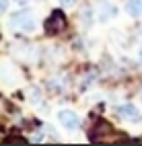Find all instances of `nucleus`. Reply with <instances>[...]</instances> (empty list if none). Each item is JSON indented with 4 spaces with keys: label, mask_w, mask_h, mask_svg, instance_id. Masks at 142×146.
<instances>
[{
    "label": "nucleus",
    "mask_w": 142,
    "mask_h": 146,
    "mask_svg": "<svg viewBox=\"0 0 142 146\" xmlns=\"http://www.w3.org/2000/svg\"><path fill=\"white\" fill-rule=\"evenodd\" d=\"M72 2H74V0H66V4H72Z\"/></svg>",
    "instance_id": "obj_9"
},
{
    "label": "nucleus",
    "mask_w": 142,
    "mask_h": 146,
    "mask_svg": "<svg viewBox=\"0 0 142 146\" xmlns=\"http://www.w3.org/2000/svg\"><path fill=\"white\" fill-rule=\"evenodd\" d=\"M115 13H117V8H115V6H107V8H103L101 19H103V21H107V19H109V17H113Z\"/></svg>",
    "instance_id": "obj_6"
},
{
    "label": "nucleus",
    "mask_w": 142,
    "mask_h": 146,
    "mask_svg": "<svg viewBox=\"0 0 142 146\" xmlns=\"http://www.w3.org/2000/svg\"><path fill=\"white\" fill-rule=\"evenodd\" d=\"M64 27H66L64 13L62 11H54L45 21V33L47 35H58L60 31H64Z\"/></svg>",
    "instance_id": "obj_1"
},
{
    "label": "nucleus",
    "mask_w": 142,
    "mask_h": 146,
    "mask_svg": "<svg viewBox=\"0 0 142 146\" xmlns=\"http://www.w3.org/2000/svg\"><path fill=\"white\" fill-rule=\"evenodd\" d=\"M11 25L15 29H21V31H33L35 29V19L31 13H27V11H21V13H17L11 17Z\"/></svg>",
    "instance_id": "obj_2"
},
{
    "label": "nucleus",
    "mask_w": 142,
    "mask_h": 146,
    "mask_svg": "<svg viewBox=\"0 0 142 146\" xmlns=\"http://www.w3.org/2000/svg\"><path fill=\"white\" fill-rule=\"evenodd\" d=\"M126 8L132 17H142V0H130Z\"/></svg>",
    "instance_id": "obj_5"
},
{
    "label": "nucleus",
    "mask_w": 142,
    "mask_h": 146,
    "mask_svg": "<svg viewBox=\"0 0 142 146\" xmlns=\"http://www.w3.org/2000/svg\"><path fill=\"white\" fill-rule=\"evenodd\" d=\"M8 8V0H0V13H4Z\"/></svg>",
    "instance_id": "obj_7"
},
{
    "label": "nucleus",
    "mask_w": 142,
    "mask_h": 146,
    "mask_svg": "<svg viewBox=\"0 0 142 146\" xmlns=\"http://www.w3.org/2000/svg\"><path fill=\"white\" fill-rule=\"evenodd\" d=\"M140 60H142V52H140Z\"/></svg>",
    "instance_id": "obj_10"
},
{
    "label": "nucleus",
    "mask_w": 142,
    "mask_h": 146,
    "mask_svg": "<svg viewBox=\"0 0 142 146\" xmlns=\"http://www.w3.org/2000/svg\"><path fill=\"white\" fill-rule=\"evenodd\" d=\"M17 2H21V4H25V2H29V0H17Z\"/></svg>",
    "instance_id": "obj_8"
},
{
    "label": "nucleus",
    "mask_w": 142,
    "mask_h": 146,
    "mask_svg": "<svg viewBox=\"0 0 142 146\" xmlns=\"http://www.w3.org/2000/svg\"><path fill=\"white\" fill-rule=\"evenodd\" d=\"M58 117H60V121L66 125V128H70V130L78 128V115L74 113V111L64 109V111H60V113H58Z\"/></svg>",
    "instance_id": "obj_3"
},
{
    "label": "nucleus",
    "mask_w": 142,
    "mask_h": 146,
    "mask_svg": "<svg viewBox=\"0 0 142 146\" xmlns=\"http://www.w3.org/2000/svg\"><path fill=\"white\" fill-rule=\"evenodd\" d=\"M117 113H119V117H124V119H130V121H138L140 119V115H138V109L134 105H121L119 109H117Z\"/></svg>",
    "instance_id": "obj_4"
}]
</instances>
